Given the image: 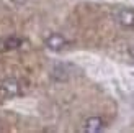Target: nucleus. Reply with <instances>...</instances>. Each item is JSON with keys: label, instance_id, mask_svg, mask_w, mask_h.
I'll list each match as a JSON object with an SVG mask.
<instances>
[{"label": "nucleus", "instance_id": "nucleus-3", "mask_svg": "<svg viewBox=\"0 0 134 133\" xmlns=\"http://www.w3.org/2000/svg\"><path fill=\"white\" fill-rule=\"evenodd\" d=\"M46 46H48L51 51H59L65 46V38L62 35H59V33H54V35H51L46 39Z\"/></svg>", "mask_w": 134, "mask_h": 133}, {"label": "nucleus", "instance_id": "nucleus-1", "mask_svg": "<svg viewBox=\"0 0 134 133\" xmlns=\"http://www.w3.org/2000/svg\"><path fill=\"white\" fill-rule=\"evenodd\" d=\"M20 94V84L15 79H5V81L0 84V95L5 99L15 97Z\"/></svg>", "mask_w": 134, "mask_h": 133}, {"label": "nucleus", "instance_id": "nucleus-4", "mask_svg": "<svg viewBox=\"0 0 134 133\" xmlns=\"http://www.w3.org/2000/svg\"><path fill=\"white\" fill-rule=\"evenodd\" d=\"M118 22L126 28H132L134 26V10L132 8H123L118 13Z\"/></svg>", "mask_w": 134, "mask_h": 133}, {"label": "nucleus", "instance_id": "nucleus-2", "mask_svg": "<svg viewBox=\"0 0 134 133\" xmlns=\"http://www.w3.org/2000/svg\"><path fill=\"white\" fill-rule=\"evenodd\" d=\"M103 127H105V123H103V120L100 117H90V118L85 120L83 130L87 133H98V131L103 130Z\"/></svg>", "mask_w": 134, "mask_h": 133}, {"label": "nucleus", "instance_id": "nucleus-5", "mask_svg": "<svg viewBox=\"0 0 134 133\" xmlns=\"http://www.w3.org/2000/svg\"><path fill=\"white\" fill-rule=\"evenodd\" d=\"M20 44H21V39L16 38V36H10V38H7L3 41L5 49H15V48H18Z\"/></svg>", "mask_w": 134, "mask_h": 133}]
</instances>
